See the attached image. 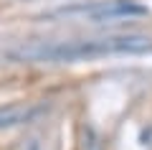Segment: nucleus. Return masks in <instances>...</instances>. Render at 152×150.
Wrapping results in <instances>:
<instances>
[{
    "instance_id": "nucleus-1",
    "label": "nucleus",
    "mask_w": 152,
    "mask_h": 150,
    "mask_svg": "<svg viewBox=\"0 0 152 150\" xmlns=\"http://www.w3.org/2000/svg\"><path fill=\"white\" fill-rule=\"evenodd\" d=\"M150 46H152L150 38H142V36H117V38L31 46V48H23L18 56L33 61H71V59H86V56H99V54H137V51H147Z\"/></svg>"
},
{
    "instance_id": "nucleus-4",
    "label": "nucleus",
    "mask_w": 152,
    "mask_h": 150,
    "mask_svg": "<svg viewBox=\"0 0 152 150\" xmlns=\"http://www.w3.org/2000/svg\"><path fill=\"white\" fill-rule=\"evenodd\" d=\"M31 150H36V145H33V148H31Z\"/></svg>"
},
{
    "instance_id": "nucleus-3",
    "label": "nucleus",
    "mask_w": 152,
    "mask_h": 150,
    "mask_svg": "<svg viewBox=\"0 0 152 150\" xmlns=\"http://www.w3.org/2000/svg\"><path fill=\"white\" fill-rule=\"evenodd\" d=\"M28 117H33V109H28V107H5V109H0V127L20 125Z\"/></svg>"
},
{
    "instance_id": "nucleus-2",
    "label": "nucleus",
    "mask_w": 152,
    "mask_h": 150,
    "mask_svg": "<svg viewBox=\"0 0 152 150\" xmlns=\"http://www.w3.org/2000/svg\"><path fill=\"white\" fill-rule=\"evenodd\" d=\"M69 13H79V16L89 18V21H114V18H132V16H142L145 8L127 3V0H109V3H94V5H84V8H74Z\"/></svg>"
}]
</instances>
